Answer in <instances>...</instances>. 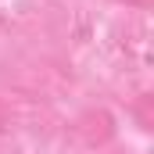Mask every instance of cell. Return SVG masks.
I'll use <instances>...</instances> for the list:
<instances>
[{"label": "cell", "instance_id": "obj_1", "mask_svg": "<svg viewBox=\"0 0 154 154\" xmlns=\"http://www.w3.org/2000/svg\"><path fill=\"white\" fill-rule=\"evenodd\" d=\"M147 104H151V97H143V100H140V108H136V115H140V125H143V129H151V115H147Z\"/></svg>", "mask_w": 154, "mask_h": 154}, {"label": "cell", "instance_id": "obj_2", "mask_svg": "<svg viewBox=\"0 0 154 154\" xmlns=\"http://www.w3.org/2000/svg\"><path fill=\"white\" fill-rule=\"evenodd\" d=\"M118 4H125V7H140V11H147L154 0H118Z\"/></svg>", "mask_w": 154, "mask_h": 154}]
</instances>
